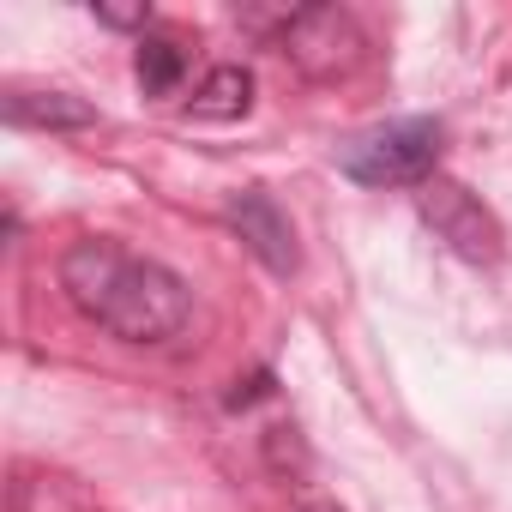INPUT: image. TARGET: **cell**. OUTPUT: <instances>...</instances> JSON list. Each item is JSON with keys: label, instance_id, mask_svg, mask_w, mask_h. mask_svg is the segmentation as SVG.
<instances>
[{"label": "cell", "instance_id": "obj_9", "mask_svg": "<svg viewBox=\"0 0 512 512\" xmlns=\"http://www.w3.org/2000/svg\"><path fill=\"white\" fill-rule=\"evenodd\" d=\"M91 13H97V25H109V31H145V25H151V7H145V0H91Z\"/></svg>", "mask_w": 512, "mask_h": 512}, {"label": "cell", "instance_id": "obj_1", "mask_svg": "<svg viewBox=\"0 0 512 512\" xmlns=\"http://www.w3.org/2000/svg\"><path fill=\"white\" fill-rule=\"evenodd\" d=\"M61 290L91 326L121 344H169L193 320L187 278L109 235H85L61 253Z\"/></svg>", "mask_w": 512, "mask_h": 512}, {"label": "cell", "instance_id": "obj_11", "mask_svg": "<svg viewBox=\"0 0 512 512\" xmlns=\"http://www.w3.org/2000/svg\"><path fill=\"white\" fill-rule=\"evenodd\" d=\"M302 512H344V506H338V500H308Z\"/></svg>", "mask_w": 512, "mask_h": 512}, {"label": "cell", "instance_id": "obj_5", "mask_svg": "<svg viewBox=\"0 0 512 512\" xmlns=\"http://www.w3.org/2000/svg\"><path fill=\"white\" fill-rule=\"evenodd\" d=\"M223 217H229V229L247 241V253H253V260H260L272 278H296V272H302L296 229H290L284 205H278L266 187H241V193H229Z\"/></svg>", "mask_w": 512, "mask_h": 512}, {"label": "cell", "instance_id": "obj_3", "mask_svg": "<svg viewBox=\"0 0 512 512\" xmlns=\"http://www.w3.org/2000/svg\"><path fill=\"white\" fill-rule=\"evenodd\" d=\"M278 49L290 55L296 73H308L320 85L326 79H350L368 61V37H362L350 7H296V19L278 37Z\"/></svg>", "mask_w": 512, "mask_h": 512}, {"label": "cell", "instance_id": "obj_4", "mask_svg": "<svg viewBox=\"0 0 512 512\" xmlns=\"http://www.w3.org/2000/svg\"><path fill=\"white\" fill-rule=\"evenodd\" d=\"M416 211H422V223L458 253V260H470V266H494L500 253H506V229H500V217L470 193V187H458V181H422L416 187Z\"/></svg>", "mask_w": 512, "mask_h": 512}, {"label": "cell", "instance_id": "obj_8", "mask_svg": "<svg viewBox=\"0 0 512 512\" xmlns=\"http://www.w3.org/2000/svg\"><path fill=\"white\" fill-rule=\"evenodd\" d=\"M133 73H139V85H145V97H169V91H181V79H187V43L181 37H139V55H133Z\"/></svg>", "mask_w": 512, "mask_h": 512}, {"label": "cell", "instance_id": "obj_2", "mask_svg": "<svg viewBox=\"0 0 512 512\" xmlns=\"http://www.w3.org/2000/svg\"><path fill=\"white\" fill-rule=\"evenodd\" d=\"M440 145H446V127L428 121V115H404V121H386L362 139H350L338 151V169L356 181V187H422L434 181V163H440Z\"/></svg>", "mask_w": 512, "mask_h": 512}, {"label": "cell", "instance_id": "obj_6", "mask_svg": "<svg viewBox=\"0 0 512 512\" xmlns=\"http://www.w3.org/2000/svg\"><path fill=\"white\" fill-rule=\"evenodd\" d=\"M253 109V73L247 67H211L205 79H199V91L187 97V115L193 121H241Z\"/></svg>", "mask_w": 512, "mask_h": 512}, {"label": "cell", "instance_id": "obj_10", "mask_svg": "<svg viewBox=\"0 0 512 512\" xmlns=\"http://www.w3.org/2000/svg\"><path fill=\"white\" fill-rule=\"evenodd\" d=\"M272 392H278V386H272V374L260 368V374H247V380H235V392H229L223 404H229V410H247V404H260V398H272Z\"/></svg>", "mask_w": 512, "mask_h": 512}, {"label": "cell", "instance_id": "obj_7", "mask_svg": "<svg viewBox=\"0 0 512 512\" xmlns=\"http://www.w3.org/2000/svg\"><path fill=\"white\" fill-rule=\"evenodd\" d=\"M7 121L13 127H49V133H73V127H97V109L67 97V91H13L7 97Z\"/></svg>", "mask_w": 512, "mask_h": 512}]
</instances>
